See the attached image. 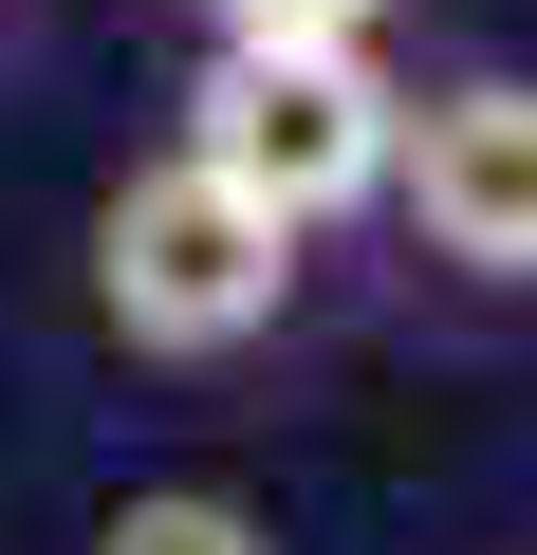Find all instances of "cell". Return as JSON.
I'll use <instances>...</instances> for the list:
<instances>
[{
  "mask_svg": "<svg viewBox=\"0 0 537 555\" xmlns=\"http://www.w3.org/2000/svg\"><path fill=\"white\" fill-rule=\"evenodd\" d=\"M297 278H316V241L279 204H241L204 149H149L93 204V315L149 371H241L259 334H297Z\"/></svg>",
  "mask_w": 537,
  "mask_h": 555,
  "instance_id": "obj_1",
  "label": "cell"
},
{
  "mask_svg": "<svg viewBox=\"0 0 537 555\" xmlns=\"http://www.w3.org/2000/svg\"><path fill=\"white\" fill-rule=\"evenodd\" d=\"M389 241L463 297H537V75H445L389 130Z\"/></svg>",
  "mask_w": 537,
  "mask_h": 555,
  "instance_id": "obj_3",
  "label": "cell"
},
{
  "mask_svg": "<svg viewBox=\"0 0 537 555\" xmlns=\"http://www.w3.org/2000/svg\"><path fill=\"white\" fill-rule=\"evenodd\" d=\"M408 0H204V38H389Z\"/></svg>",
  "mask_w": 537,
  "mask_h": 555,
  "instance_id": "obj_5",
  "label": "cell"
},
{
  "mask_svg": "<svg viewBox=\"0 0 537 555\" xmlns=\"http://www.w3.org/2000/svg\"><path fill=\"white\" fill-rule=\"evenodd\" d=\"M93 555H279L241 500H204V481H149V500H112L93 518Z\"/></svg>",
  "mask_w": 537,
  "mask_h": 555,
  "instance_id": "obj_4",
  "label": "cell"
},
{
  "mask_svg": "<svg viewBox=\"0 0 537 555\" xmlns=\"http://www.w3.org/2000/svg\"><path fill=\"white\" fill-rule=\"evenodd\" d=\"M389 130H408L389 38H204L167 149H204L241 204H279L297 241H334V222L389 204Z\"/></svg>",
  "mask_w": 537,
  "mask_h": 555,
  "instance_id": "obj_2",
  "label": "cell"
}]
</instances>
